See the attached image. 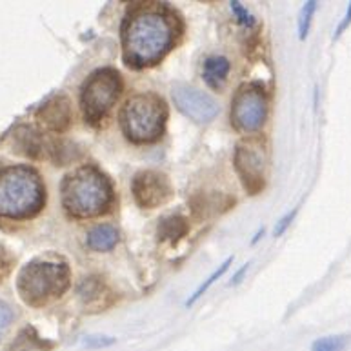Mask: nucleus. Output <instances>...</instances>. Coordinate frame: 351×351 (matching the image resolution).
<instances>
[{"instance_id":"f257e3e1","label":"nucleus","mask_w":351,"mask_h":351,"mask_svg":"<svg viewBox=\"0 0 351 351\" xmlns=\"http://www.w3.org/2000/svg\"><path fill=\"white\" fill-rule=\"evenodd\" d=\"M124 44L128 58L138 66L158 62L173 44V24L157 11L141 13L128 24Z\"/></svg>"},{"instance_id":"f03ea898","label":"nucleus","mask_w":351,"mask_h":351,"mask_svg":"<svg viewBox=\"0 0 351 351\" xmlns=\"http://www.w3.org/2000/svg\"><path fill=\"white\" fill-rule=\"evenodd\" d=\"M44 188L29 168H8L0 171V217L24 219L40 210Z\"/></svg>"},{"instance_id":"7ed1b4c3","label":"nucleus","mask_w":351,"mask_h":351,"mask_svg":"<svg viewBox=\"0 0 351 351\" xmlns=\"http://www.w3.org/2000/svg\"><path fill=\"white\" fill-rule=\"evenodd\" d=\"M64 206L77 217H95L108 210L111 202V188L104 175L93 168H82L62 188Z\"/></svg>"},{"instance_id":"20e7f679","label":"nucleus","mask_w":351,"mask_h":351,"mask_svg":"<svg viewBox=\"0 0 351 351\" xmlns=\"http://www.w3.org/2000/svg\"><path fill=\"white\" fill-rule=\"evenodd\" d=\"M69 282L66 264L33 263L27 264L19 275V291L27 304H43L60 297Z\"/></svg>"},{"instance_id":"39448f33","label":"nucleus","mask_w":351,"mask_h":351,"mask_svg":"<svg viewBox=\"0 0 351 351\" xmlns=\"http://www.w3.org/2000/svg\"><path fill=\"white\" fill-rule=\"evenodd\" d=\"M164 126V106L153 95H136L124 108V128L135 142L157 141Z\"/></svg>"},{"instance_id":"423d86ee","label":"nucleus","mask_w":351,"mask_h":351,"mask_svg":"<svg viewBox=\"0 0 351 351\" xmlns=\"http://www.w3.org/2000/svg\"><path fill=\"white\" fill-rule=\"evenodd\" d=\"M121 93V79L113 69L95 71L82 88V108L86 121L99 122L111 110Z\"/></svg>"},{"instance_id":"0eeeda50","label":"nucleus","mask_w":351,"mask_h":351,"mask_svg":"<svg viewBox=\"0 0 351 351\" xmlns=\"http://www.w3.org/2000/svg\"><path fill=\"white\" fill-rule=\"evenodd\" d=\"M266 97L257 86H244L231 104V122L241 132H257L266 121Z\"/></svg>"},{"instance_id":"6e6552de","label":"nucleus","mask_w":351,"mask_h":351,"mask_svg":"<svg viewBox=\"0 0 351 351\" xmlns=\"http://www.w3.org/2000/svg\"><path fill=\"white\" fill-rule=\"evenodd\" d=\"M171 97L178 110L193 122L208 124L219 115V104L215 100L193 86L175 84L171 88Z\"/></svg>"},{"instance_id":"1a4fd4ad","label":"nucleus","mask_w":351,"mask_h":351,"mask_svg":"<svg viewBox=\"0 0 351 351\" xmlns=\"http://www.w3.org/2000/svg\"><path fill=\"white\" fill-rule=\"evenodd\" d=\"M132 191L136 204L144 210H155L158 206L166 204L173 195L168 177L157 173V171H142V173L135 175L132 182Z\"/></svg>"},{"instance_id":"9d476101","label":"nucleus","mask_w":351,"mask_h":351,"mask_svg":"<svg viewBox=\"0 0 351 351\" xmlns=\"http://www.w3.org/2000/svg\"><path fill=\"white\" fill-rule=\"evenodd\" d=\"M237 171L250 195H257L264 188V153L258 142H242L235 153Z\"/></svg>"},{"instance_id":"9b49d317","label":"nucleus","mask_w":351,"mask_h":351,"mask_svg":"<svg viewBox=\"0 0 351 351\" xmlns=\"http://www.w3.org/2000/svg\"><path fill=\"white\" fill-rule=\"evenodd\" d=\"M38 121L53 132H64L71 121V110L66 97H57L49 100L43 110L38 111Z\"/></svg>"},{"instance_id":"f8f14e48","label":"nucleus","mask_w":351,"mask_h":351,"mask_svg":"<svg viewBox=\"0 0 351 351\" xmlns=\"http://www.w3.org/2000/svg\"><path fill=\"white\" fill-rule=\"evenodd\" d=\"M119 241V231L111 224H99L88 233L86 244L93 252H110L111 247H115Z\"/></svg>"},{"instance_id":"ddd939ff","label":"nucleus","mask_w":351,"mask_h":351,"mask_svg":"<svg viewBox=\"0 0 351 351\" xmlns=\"http://www.w3.org/2000/svg\"><path fill=\"white\" fill-rule=\"evenodd\" d=\"M228 73H230V60L226 57H210L204 62L202 75L211 88L219 89L228 79Z\"/></svg>"},{"instance_id":"4468645a","label":"nucleus","mask_w":351,"mask_h":351,"mask_svg":"<svg viewBox=\"0 0 351 351\" xmlns=\"http://www.w3.org/2000/svg\"><path fill=\"white\" fill-rule=\"evenodd\" d=\"M188 233V220L180 215H173L164 219L160 224H158V237L162 241H171L177 242L180 237H184Z\"/></svg>"},{"instance_id":"2eb2a0df","label":"nucleus","mask_w":351,"mask_h":351,"mask_svg":"<svg viewBox=\"0 0 351 351\" xmlns=\"http://www.w3.org/2000/svg\"><path fill=\"white\" fill-rule=\"evenodd\" d=\"M231 263H233V258H231V257H230V258H226L224 263L220 264V267H219V269H215V271L211 273L210 277L206 278L204 282L200 284L199 288L195 289V293L191 295V297H189V299H188V302H186V306H193L195 302H197V300H199L200 297H202V295H204L206 291H208V289H210L211 286H213V284H215L217 280H219V278L222 277V275H224L226 271H228V269H230V264H231Z\"/></svg>"},{"instance_id":"dca6fc26","label":"nucleus","mask_w":351,"mask_h":351,"mask_svg":"<svg viewBox=\"0 0 351 351\" xmlns=\"http://www.w3.org/2000/svg\"><path fill=\"white\" fill-rule=\"evenodd\" d=\"M350 344V337L348 335H330L317 339L311 344V351H344Z\"/></svg>"},{"instance_id":"f3484780","label":"nucleus","mask_w":351,"mask_h":351,"mask_svg":"<svg viewBox=\"0 0 351 351\" xmlns=\"http://www.w3.org/2000/svg\"><path fill=\"white\" fill-rule=\"evenodd\" d=\"M315 11H317V2L315 0H309L302 5V10H300L299 15V38L300 40H304L308 37L309 26H311V21H313Z\"/></svg>"},{"instance_id":"a211bd4d","label":"nucleus","mask_w":351,"mask_h":351,"mask_svg":"<svg viewBox=\"0 0 351 351\" xmlns=\"http://www.w3.org/2000/svg\"><path fill=\"white\" fill-rule=\"evenodd\" d=\"M230 8H231V11H233V15H235V19L239 24H242L244 27L255 26V16H253L252 13L247 11V8H244V5H242L239 0H231Z\"/></svg>"},{"instance_id":"6ab92c4d","label":"nucleus","mask_w":351,"mask_h":351,"mask_svg":"<svg viewBox=\"0 0 351 351\" xmlns=\"http://www.w3.org/2000/svg\"><path fill=\"white\" fill-rule=\"evenodd\" d=\"M11 320H13V311H11L10 306L0 300V341H2V337L10 328Z\"/></svg>"},{"instance_id":"aec40b11","label":"nucleus","mask_w":351,"mask_h":351,"mask_svg":"<svg viewBox=\"0 0 351 351\" xmlns=\"http://www.w3.org/2000/svg\"><path fill=\"white\" fill-rule=\"evenodd\" d=\"M113 339L111 337H88L86 339V346H91V348H104V346H110V344H113Z\"/></svg>"},{"instance_id":"412c9836","label":"nucleus","mask_w":351,"mask_h":351,"mask_svg":"<svg viewBox=\"0 0 351 351\" xmlns=\"http://www.w3.org/2000/svg\"><path fill=\"white\" fill-rule=\"evenodd\" d=\"M297 211L299 210H293L291 213H288V215L284 217V219H280V222L277 224V228H275V237H280L284 233V231L288 230V226L293 222L295 215H297Z\"/></svg>"},{"instance_id":"4be33fe9","label":"nucleus","mask_w":351,"mask_h":351,"mask_svg":"<svg viewBox=\"0 0 351 351\" xmlns=\"http://www.w3.org/2000/svg\"><path fill=\"white\" fill-rule=\"evenodd\" d=\"M350 24H351V2H350V5H348V11H346V16H344V21H342L341 24H339V27L335 29V38L341 37L342 33H344V29H346Z\"/></svg>"},{"instance_id":"5701e85b","label":"nucleus","mask_w":351,"mask_h":351,"mask_svg":"<svg viewBox=\"0 0 351 351\" xmlns=\"http://www.w3.org/2000/svg\"><path fill=\"white\" fill-rule=\"evenodd\" d=\"M247 267H250V264H244V266H242V269H241V271L237 273L235 277H233V284H237V282H239V278H241L242 275H244V273L247 271Z\"/></svg>"}]
</instances>
